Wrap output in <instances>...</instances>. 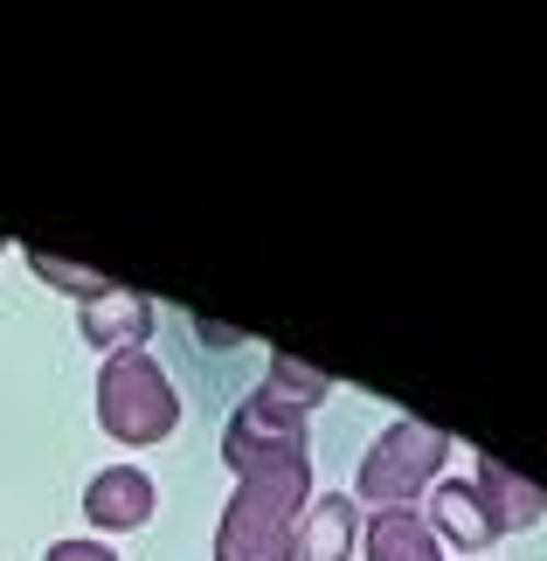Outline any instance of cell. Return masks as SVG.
<instances>
[{"mask_svg": "<svg viewBox=\"0 0 547 561\" xmlns=\"http://www.w3.org/2000/svg\"><path fill=\"white\" fill-rule=\"evenodd\" d=\"M83 513H91V527H104V534H133V527L152 520V479L139 465L98 471V479L83 485Z\"/></svg>", "mask_w": 547, "mask_h": 561, "instance_id": "4", "label": "cell"}, {"mask_svg": "<svg viewBox=\"0 0 547 561\" xmlns=\"http://www.w3.org/2000/svg\"><path fill=\"white\" fill-rule=\"evenodd\" d=\"M451 458V437L430 423H388L361 458V479H354V506H375V513H402L415 492H423Z\"/></svg>", "mask_w": 547, "mask_h": 561, "instance_id": "3", "label": "cell"}, {"mask_svg": "<svg viewBox=\"0 0 547 561\" xmlns=\"http://www.w3.org/2000/svg\"><path fill=\"white\" fill-rule=\"evenodd\" d=\"M98 423L112 430L118 444H160L181 423V396L167 388V368L146 347L133 354H104L98 375Z\"/></svg>", "mask_w": 547, "mask_h": 561, "instance_id": "2", "label": "cell"}, {"mask_svg": "<svg viewBox=\"0 0 547 561\" xmlns=\"http://www.w3.org/2000/svg\"><path fill=\"white\" fill-rule=\"evenodd\" d=\"M367 561H436V534L423 513H375L367 520Z\"/></svg>", "mask_w": 547, "mask_h": 561, "instance_id": "9", "label": "cell"}, {"mask_svg": "<svg viewBox=\"0 0 547 561\" xmlns=\"http://www.w3.org/2000/svg\"><path fill=\"white\" fill-rule=\"evenodd\" d=\"M146 333H152L146 291L104 285L98 298H83V340H91V347H104V354H133V347H146Z\"/></svg>", "mask_w": 547, "mask_h": 561, "instance_id": "5", "label": "cell"}, {"mask_svg": "<svg viewBox=\"0 0 547 561\" xmlns=\"http://www.w3.org/2000/svg\"><path fill=\"white\" fill-rule=\"evenodd\" d=\"M0 250H8V243H0Z\"/></svg>", "mask_w": 547, "mask_h": 561, "instance_id": "13", "label": "cell"}, {"mask_svg": "<svg viewBox=\"0 0 547 561\" xmlns=\"http://www.w3.org/2000/svg\"><path fill=\"white\" fill-rule=\"evenodd\" d=\"M471 485H478V500H486V513L499 520V534H520V527L547 520V492L527 485V479H513V471L499 465V458H478Z\"/></svg>", "mask_w": 547, "mask_h": 561, "instance_id": "8", "label": "cell"}, {"mask_svg": "<svg viewBox=\"0 0 547 561\" xmlns=\"http://www.w3.org/2000/svg\"><path fill=\"white\" fill-rule=\"evenodd\" d=\"M264 388H271L277 402H292V409H312V402H326V388H333V381H326L319 368H298L292 354H271V375H264Z\"/></svg>", "mask_w": 547, "mask_h": 561, "instance_id": "10", "label": "cell"}, {"mask_svg": "<svg viewBox=\"0 0 547 561\" xmlns=\"http://www.w3.org/2000/svg\"><path fill=\"white\" fill-rule=\"evenodd\" d=\"M361 541V506L346 492H312L298 520V561H346Z\"/></svg>", "mask_w": 547, "mask_h": 561, "instance_id": "6", "label": "cell"}, {"mask_svg": "<svg viewBox=\"0 0 547 561\" xmlns=\"http://www.w3.org/2000/svg\"><path fill=\"white\" fill-rule=\"evenodd\" d=\"M35 271H49V285L77 291V298H98V291H104V277H98V271H70V264H49V256H35Z\"/></svg>", "mask_w": 547, "mask_h": 561, "instance_id": "11", "label": "cell"}, {"mask_svg": "<svg viewBox=\"0 0 547 561\" xmlns=\"http://www.w3.org/2000/svg\"><path fill=\"white\" fill-rule=\"evenodd\" d=\"M430 534L436 541H457V548H492V541H506V534H499V520L486 513V500H478V485L465 479V485H436V500H430Z\"/></svg>", "mask_w": 547, "mask_h": 561, "instance_id": "7", "label": "cell"}, {"mask_svg": "<svg viewBox=\"0 0 547 561\" xmlns=\"http://www.w3.org/2000/svg\"><path fill=\"white\" fill-rule=\"evenodd\" d=\"M42 561H118V554L104 548V541H56V548L42 554Z\"/></svg>", "mask_w": 547, "mask_h": 561, "instance_id": "12", "label": "cell"}, {"mask_svg": "<svg viewBox=\"0 0 547 561\" xmlns=\"http://www.w3.org/2000/svg\"><path fill=\"white\" fill-rule=\"evenodd\" d=\"M223 465L236 471V500L215 527V561H298V520L312 506L305 409L257 388L223 430Z\"/></svg>", "mask_w": 547, "mask_h": 561, "instance_id": "1", "label": "cell"}]
</instances>
